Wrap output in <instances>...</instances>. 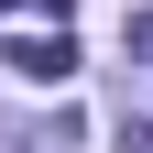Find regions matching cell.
<instances>
[{
    "mask_svg": "<svg viewBox=\"0 0 153 153\" xmlns=\"http://www.w3.org/2000/svg\"><path fill=\"white\" fill-rule=\"evenodd\" d=\"M0 11H22V0H0Z\"/></svg>",
    "mask_w": 153,
    "mask_h": 153,
    "instance_id": "3957f363",
    "label": "cell"
},
{
    "mask_svg": "<svg viewBox=\"0 0 153 153\" xmlns=\"http://www.w3.org/2000/svg\"><path fill=\"white\" fill-rule=\"evenodd\" d=\"M0 66H22L33 88H66V76H76V44H66V33H22V44L0 55Z\"/></svg>",
    "mask_w": 153,
    "mask_h": 153,
    "instance_id": "6da1fadb",
    "label": "cell"
},
{
    "mask_svg": "<svg viewBox=\"0 0 153 153\" xmlns=\"http://www.w3.org/2000/svg\"><path fill=\"white\" fill-rule=\"evenodd\" d=\"M120 33H131V55H153V11H131V22H120Z\"/></svg>",
    "mask_w": 153,
    "mask_h": 153,
    "instance_id": "7a4b0ae2",
    "label": "cell"
}]
</instances>
